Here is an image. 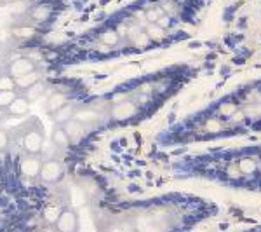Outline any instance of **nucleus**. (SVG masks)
I'll list each match as a JSON object with an SVG mask.
<instances>
[{
    "label": "nucleus",
    "mask_w": 261,
    "mask_h": 232,
    "mask_svg": "<svg viewBox=\"0 0 261 232\" xmlns=\"http://www.w3.org/2000/svg\"><path fill=\"white\" fill-rule=\"evenodd\" d=\"M261 129V81L230 92L200 112L195 124L185 129L187 140H209Z\"/></svg>",
    "instance_id": "f257e3e1"
},
{
    "label": "nucleus",
    "mask_w": 261,
    "mask_h": 232,
    "mask_svg": "<svg viewBox=\"0 0 261 232\" xmlns=\"http://www.w3.org/2000/svg\"><path fill=\"white\" fill-rule=\"evenodd\" d=\"M197 171L230 187L261 191V145L197 157Z\"/></svg>",
    "instance_id": "f03ea898"
},
{
    "label": "nucleus",
    "mask_w": 261,
    "mask_h": 232,
    "mask_svg": "<svg viewBox=\"0 0 261 232\" xmlns=\"http://www.w3.org/2000/svg\"><path fill=\"white\" fill-rule=\"evenodd\" d=\"M35 63H33L30 58H18V60H12L7 66V74L11 75L12 79L23 77V75L33 74L35 72Z\"/></svg>",
    "instance_id": "7ed1b4c3"
},
{
    "label": "nucleus",
    "mask_w": 261,
    "mask_h": 232,
    "mask_svg": "<svg viewBox=\"0 0 261 232\" xmlns=\"http://www.w3.org/2000/svg\"><path fill=\"white\" fill-rule=\"evenodd\" d=\"M42 143H44V136H42L40 131H30L24 136L23 140V147L24 150L28 152V154H39L42 150Z\"/></svg>",
    "instance_id": "20e7f679"
},
{
    "label": "nucleus",
    "mask_w": 261,
    "mask_h": 232,
    "mask_svg": "<svg viewBox=\"0 0 261 232\" xmlns=\"http://www.w3.org/2000/svg\"><path fill=\"white\" fill-rule=\"evenodd\" d=\"M61 173L63 170H61L60 163H56V161H47L45 164H42V168H40L42 178L47 180V182H54L56 178H60Z\"/></svg>",
    "instance_id": "39448f33"
},
{
    "label": "nucleus",
    "mask_w": 261,
    "mask_h": 232,
    "mask_svg": "<svg viewBox=\"0 0 261 232\" xmlns=\"http://www.w3.org/2000/svg\"><path fill=\"white\" fill-rule=\"evenodd\" d=\"M12 115H24L28 112V98L24 96H16V100L11 103V107L7 108Z\"/></svg>",
    "instance_id": "423d86ee"
},
{
    "label": "nucleus",
    "mask_w": 261,
    "mask_h": 232,
    "mask_svg": "<svg viewBox=\"0 0 261 232\" xmlns=\"http://www.w3.org/2000/svg\"><path fill=\"white\" fill-rule=\"evenodd\" d=\"M14 82H16V87H18V89L27 91V89H30L32 86H35V84L39 82V75L33 72V74H28V75H23V77L14 79Z\"/></svg>",
    "instance_id": "0eeeda50"
},
{
    "label": "nucleus",
    "mask_w": 261,
    "mask_h": 232,
    "mask_svg": "<svg viewBox=\"0 0 261 232\" xmlns=\"http://www.w3.org/2000/svg\"><path fill=\"white\" fill-rule=\"evenodd\" d=\"M40 168H42V164H40L39 159H35V157L23 159V163H21V170H23V173H27V175H30V176L39 175Z\"/></svg>",
    "instance_id": "6e6552de"
},
{
    "label": "nucleus",
    "mask_w": 261,
    "mask_h": 232,
    "mask_svg": "<svg viewBox=\"0 0 261 232\" xmlns=\"http://www.w3.org/2000/svg\"><path fill=\"white\" fill-rule=\"evenodd\" d=\"M66 105V96L65 95H61V92H58V95H54V96H50L49 101H47V110L50 113H54V112H58L60 108H63Z\"/></svg>",
    "instance_id": "1a4fd4ad"
},
{
    "label": "nucleus",
    "mask_w": 261,
    "mask_h": 232,
    "mask_svg": "<svg viewBox=\"0 0 261 232\" xmlns=\"http://www.w3.org/2000/svg\"><path fill=\"white\" fill-rule=\"evenodd\" d=\"M99 39L103 44H107V45H117L120 42V37H119V33H117L115 30H107V32H103L99 35Z\"/></svg>",
    "instance_id": "9d476101"
},
{
    "label": "nucleus",
    "mask_w": 261,
    "mask_h": 232,
    "mask_svg": "<svg viewBox=\"0 0 261 232\" xmlns=\"http://www.w3.org/2000/svg\"><path fill=\"white\" fill-rule=\"evenodd\" d=\"M14 100H16L14 91H0V110H7Z\"/></svg>",
    "instance_id": "9b49d317"
},
{
    "label": "nucleus",
    "mask_w": 261,
    "mask_h": 232,
    "mask_svg": "<svg viewBox=\"0 0 261 232\" xmlns=\"http://www.w3.org/2000/svg\"><path fill=\"white\" fill-rule=\"evenodd\" d=\"M75 121H79V122H94V121H98V113L96 112H92V110H82V112H77L75 113Z\"/></svg>",
    "instance_id": "f8f14e48"
},
{
    "label": "nucleus",
    "mask_w": 261,
    "mask_h": 232,
    "mask_svg": "<svg viewBox=\"0 0 261 232\" xmlns=\"http://www.w3.org/2000/svg\"><path fill=\"white\" fill-rule=\"evenodd\" d=\"M16 89V82L14 79L7 75H0V91H14Z\"/></svg>",
    "instance_id": "ddd939ff"
},
{
    "label": "nucleus",
    "mask_w": 261,
    "mask_h": 232,
    "mask_svg": "<svg viewBox=\"0 0 261 232\" xmlns=\"http://www.w3.org/2000/svg\"><path fill=\"white\" fill-rule=\"evenodd\" d=\"M71 115H73V108H71L70 105H65V107L60 108L58 112H54V119H56L58 122H65Z\"/></svg>",
    "instance_id": "4468645a"
},
{
    "label": "nucleus",
    "mask_w": 261,
    "mask_h": 232,
    "mask_svg": "<svg viewBox=\"0 0 261 232\" xmlns=\"http://www.w3.org/2000/svg\"><path fill=\"white\" fill-rule=\"evenodd\" d=\"M30 16H32V19L42 21V19H45L49 16V9H47V7H44V6H37L35 9L30 12Z\"/></svg>",
    "instance_id": "2eb2a0df"
},
{
    "label": "nucleus",
    "mask_w": 261,
    "mask_h": 232,
    "mask_svg": "<svg viewBox=\"0 0 261 232\" xmlns=\"http://www.w3.org/2000/svg\"><path fill=\"white\" fill-rule=\"evenodd\" d=\"M54 142H56V145H60V147L68 145L70 138H68V134L65 133V129H58V131L54 133Z\"/></svg>",
    "instance_id": "dca6fc26"
},
{
    "label": "nucleus",
    "mask_w": 261,
    "mask_h": 232,
    "mask_svg": "<svg viewBox=\"0 0 261 232\" xmlns=\"http://www.w3.org/2000/svg\"><path fill=\"white\" fill-rule=\"evenodd\" d=\"M7 143H9V136H7L6 131H2V129H0V152L6 149Z\"/></svg>",
    "instance_id": "f3484780"
},
{
    "label": "nucleus",
    "mask_w": 261,
    "mask_h": 232,
    "mask_svg": "<svg viewBox=\"0 0 261 232\" xmlns=\"http://www.w3.org/2000/svg\"><path fill=\"white\" fill-rule=\"evenodd\" d=\"M16 0H0V4H6V6H9V4H14Z\"/></svg>",
    "instance_id": "a211bd4d"
}]
</instances>
